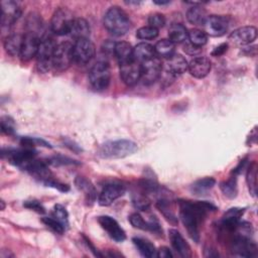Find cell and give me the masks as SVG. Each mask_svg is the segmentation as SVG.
I'll return each mask as SVG.
<instances>
[{"label": "cell", "instance_id": "6da1fadb", "mask_svg": "<svg viewBox=\"0 0 258 258\" xmlns=\"http://www.w3.org/2000/svg\"><path fill=\"white\" fill-rule=\"evenodd\" d=\"M179 218L189 237L198 243L200 241V229L209 212L216 211V207L209 202L178 201Z\"/></svg>", "mask_w": 258, "mask_h": 258}, {"label": "cell", "instance_id": "7a4b0ae2", "mask_svg": "<svg viewBox=\"0 0 258 258\" xmlns=\"http://www.w3.org/2000/svg\"><path fill=\"white\" fill-rule=\"evenodd\" d=\"M105 28L115 36L124 35L131 26V21L124 10L118 6L110 7L103 19Z\"/></svg>", "mask_w": 258, "mask_h": 258}, {"label": "cell", "instance_id": "3957f363", "mask_svg": "<svg viewBox=\"0 0 258 258\" xmlns=\"http://www.w3.org/2000/svg\"><path fill=\"white\" fill-rule=\"evenodd\" d=\"M137 150V144L127 139L107 141L101 145L98 155L102 158H123L133 154Z\"/></svg>", "mask_w": 258, "mask_h": 258}, {"label": "cell", "instance_id": "277c9868", "mask_svg": "<svg viewBox=\"0 0 258 258\" xmlns=\"http://www.w3.org/2000/svg\"><path fill=\"white\" fill-rule=\"evenodd\" d=\"M111 79L109 63L106 60H98L90 70L89 82L97 91H103L108 88Z\"/></svg>", "mask_w": 258, "mask_h": 258}, {"label": "cell", "instance_id": "5b68a950", "mask_svg": "<svg viewBox=\"0 0 258 258\" xmlns=\"http://www.w3.org/2000/svg\"><path fill=\"white\" fill-rule=\"evenodd\" d=\"M56 44L50 37H43L40 40L36 54V67L41 73H46L52 69V55Z\"/></svg>", "mask_w": 258, "mask_h": 258}, {"label": "cell", "instance_id": "8992f818", "mask_svg": "<svg viewBox=\"0 0 258 258\" xmlns=\"http://www.w3.org/2000/svg\"><path fill=\"white\" fill-rule=\"evenodd\" d=\"M74 19L75 17L73 16V13L68 8H57L52 14L50 28L52 32L57 35L69 34Z\"/></svg>", "mask_w": 258, "mask_h": 258}, {"label": "cell", "instance_id": "52a82bcc", "mask_svg": "<svg viewBox=\"0 0 258 258\" xmlns=\"http://www.w3.org/2000/svg\"><path fill=\"white\" fill-rule=\"evenodd\" d=\"M73 61V44L70 42L56 44L52 55V69L56 72L66 71Z\"/></svg>", "mask_w": 258, "mask_h": 258}, {"label": "cell", "instance_id": "ba28073f", "mask_svg": "<svg viewBox=\"0 0 258 258\" xmlns=\"http://www.w3.org/2000/svg\"><path fill=\"white\" fill-rule=\"evenodd\" d=\"M95 55V45L89 38L75 40L73 44V60L78 64L88 63Z\"/></svg>", "mask_w": 258, "mask_h": 258}, {"label": "cell", "instance_id": "9c48e42d", "mask_svg": "<svg viewBox=\"0 0 258 258\" xmlns=\"http://www.w3.org/2000/svg\"><path fill=\"white\" fill-rule=\"evenodd\" d=\"M231 252L233 255L239 257H255L257 255V247L250 237L233 234Z\"/></svg>", "mask_w": 258, "mask_h": 258}, {"label": "cell", "instance_id": "30bf717a", "mask_svg": "<svg viewBox=\"0 0 258 258\" xmlns=\"http://www.w3.org/2000/svg\"><path fill=\"white\" fill-rule=\"evenodd\" d=\"M141 67V80L144 85L154 84L161 76L162 63L158 56H154L140 63Z\"/></svg>", "mask_w": 258, "mask_h": 258}, {"label": "cell", "instance_id": "8fae6325", "mask_svg": "<svg viewBox=\"0 0 258 258\" xmlns=\"http://www.w3.org/2000/svg\"><path fill=\"white\" fill-rule=\"evenodd\" d=\"M2 155H6L10 163L25 169L27 165L35 159L36 152L33 150V148L23 147L20 149H8L7 153L2 152Z\"/></svg>", "mask_w": 258, "mask_h": 258}, {"label": "cell", "instance_id": "7c38bea8", "mask_svg": "<svg viewBox=\"0 0 258 258\" xmlns=\"http://www.w3.org/2000/svg\"><path fill=\"white\" fill-rule=\"evenodd\" d=\"M203 26L205 29L204 32L207 35L217 37V36H222L227 32L229 28V22L225 16L210 15L205 20Z\"/></svg>", "mask_w": 258, "mask_h": 258}, {"label": "cell", "instance_id": "4fadbf2b", "mask_svg": "<svg viewBox=\"0 0 258 258\" xmlns=\"http://www.w3.org/2000/svg\"><path fill=\"white\" fill-rule=\"evenodd\" d=\"M120 77L127 86H134L141 79V67L135 59L120 64Z\"/></svg>", "mask_w": 258, "mask_h": 258}, {"label": "cell", "instance_id": "5bb4252c", "mask_svg": "<svg viewBox=\"0 0 258 258\" xmlns=\"http://www.w3.org/2000/svg\"><path fill=\"white\" fill-rule=\"evenodd\" d=\"M125 186L121 183L118 182H112V183H108L104 186V188L102 189L98 202L101 206L103 207H107L112 205L117 199H119L120 197H122L125 194Z\"/></svg>", "mask_w": 258, "mask_h": 258}, {"label": "cell", "instance_id": "9a60e30c", "mask_svg": "<svg viewBox=\"0 0 258 258\" xmlns=\"http://www.w3.org/2000/svg\"><path fill=\"white\" fill-rule=\"evenodd\" d=\"M21 9L14 1L1 2V25L2 28H9L18 19Z\"/></svg>", "mask_w": 258, "mask_h": 258}, {"label": "cell", "instance_id": "2e32d148", "mask_svg": "<svg viewBox=\"0 0 258 258\" xmlns=\"http://www.w3.org/2000/svg\"><path fill=\"white\" fill-rule=\"evenodd\" d=\"M40 40L41 38H39V35L32 32H26L23 35L22 46L19 54L22 60H29L33 56H36Z\"/></svg>", "mask_w": 258, "mask_h": 258}, {"label": "cell", "instance_id": "e0dca14e", "mask_svg": "<svg viewBox=\"0 0 258 258\" xmlns=\"http://www.w3.org/2000/svg\"><path fill=\"white\" fill-rule=\"evenodd\" d=\"M101 227L108 233V235L116 242H123L126 239V234L118 222L110 216H101L98 218Z\"/></svg>", "mask_w": 258, "mask_h": 258}, {"label": "cell", "instance_id": "ac0fdd59", "mask_svg": "<svg viewBox=\"0 0 258 258\" xmlns=\"http://www.w3.org/2000/svg\"><path fill=\"white\" fill-rule=\"evenodd\" d=\"M257 36V29L255 26H242L234 30L229 39L236 45H247L253 42Z\"/></svg>", "mask_w": 258, "mask_h": 258}, {"label": "cell", "instance_id": "d6986e66", "mask_svg": "<svg viewBox=\"0 0 258 258\" xmlns=\"http://www.w3.org/2000/svg\"><path fill=\"white\" fill-rule=\"evenodd\" d=\"M211 69H212L211 60L208 57L199 56V57H195L188 62L187 71L190 73L192 77L197 79H202L208 76Z\"/></svg>", "mask_w": 258, "mask_h": 258}, {"label": "cell", "instance_id": "ffe728a7", "mask_svg": "<svg viewBox=\"0 0 258 258\" xmlns=\"http://www.w3.org/2000/svg\"><path fill=\"white\" fill-rule=\"evenodd\" d=\"M169 240L171 243L172 248L181 256L184 258L190 257L191 256V251L190 247L187 244V242L184 240V238L181 236V234L174 229L169 230L168 232Z\"/></svg>", "mask_w": 258, "mask_h": 258}, {"label": "cell", "instance_id": "44dd1931", "mask_svg": "<svg viewBox=\"0 0 258 258\" xmlns=\"http://www.w3.org/2000/svg\"><path fill=\"white\" fill-rule=\"evenodd\" d=\"M244 214V209L241 208H232L227 211L221 221V227L224 231L232 233L238 223L240 222V218Z\"/></svg>", "mask_w": 258, "mask_h": 258}, {"label": "cell", "instance_id": "7402d4cb", "mask_svg": "<svg viewBox=\"0 0 258 258\" xmlns=\"http://www.w3.org/2000/svg\"><path fill=\"white\" fill-rule=\"evenodd\" d=\"M188 69V62L186 61L185 57L181 54L174 53L172 54L167 62H166V70L171 76H177L185 73Z\"/></svg>", "mask_w": 258, "mask_h": 258}, {"label": "cell", "instance_id": "603a6c76", "mask_svg": "<svg viewBox=\"0 0 258 258\" xmlns=\"http://www.w3.org/2000/svg\"><path fill=\"white\" fill-rule=\"evenodd\" d=\"M91 32L90 25L88 21L84 18H75L72 25L69 34L75 39H82V38H89Z\"/></svg>", "mask_w": 258, "mask_h": 258}, {"label": "cell", "instance_id": "cb8c5ba5", "mask_svg": "<svg viewBox=\"0 0 258 258\" xmlns=\"http://www.w3.org/2000/svg\"><path fill=\"white\" fill-rule=\"evenodd\" d=\"M114 55L116 56L119 64L131 61L134 59L133 56V47L129 42L119 41L115 43Z\"/></svg>", "mask_w": 258, "mask_h": 258}, {"label": "cell", "instance_id": "d4e9b609", "mask_svg": "<svg viewBox=\"0 0 258 258\" xmlns=\"http://www.w3.org/2000/svg\"><path fill=\"white\" fill-rule=\"evenodd\" d=\"M155 55L156 54H155L154 46L149 43L141 42V43H138L135 47H133L134 59L140 63L154 57Z\"/></svg>", "mask_w": 258, "mask_h": 258}, {"label": "cell", "instance_id": "484cf974", "mask_svg": "<svg viewBox=\"0 0 258 258\" xmlns=\"http://www.w3.org/2000/svg\"><path fill=\"white\" fill-rule=\"evenodd\" d=\"M23 41V35L18 33L9 34L4 40V48L6 52L12 56L19 55Z\"/></svg>", "mask_w": 258, "mask_h": 258}, {"label": "cell", "instance_id": "4316f807", "mask_svg": "<svg viewBox=\"0 0 258 258\" xmlns=\"http://www.w3.org/2000/svg\"><path fill=\"white\" fill-rule=\"evenodd\" d=\"M133 244L137 248L138 252L146 258H152L156 256L157 250L155 249V246L148 240L142 239V238H133L132 239Z\"/></svg>", "mask_w": 258, "mask_h": 258}, {"label": "cell", "instance_id": "83f0119b", "mask_svg": "<svg viewBox=\"0 0 258 258\" xmlns=\"http://www.w3.org/2000/svg\"><path fill=\"white\" fill-rule=\"evenodd\" d=\"M187 30L185 26L180 23H173L168 29V37L171 42L181 43L187 39Z\"/></svg>", "mask_w": 258, "mask_h": 258}, {"label": "cell", "instance_id": "f1b7e54d", "mask_svg": "<svg viewBox=\"0 0 258 258\" xmlns=\"http://www.w3.org/2000/svg\"><path fill=\"white\" fill-rule=\"evenodd\" d=\"M208 15L206 10L200 6V4L194 5L190 7L186 12L187 20L195 25H203L205 20L207 19Z\"/></svg>", "mask_w": 258, "mask_h": 258}, {"label": "cell", "instance_id": "f546056e", "mask_svg": "<svg viewBox=\"0 0 258 258\" xmlns=\"http://www.w3.org/2000/svg\"><path fill=\"white\" fill-rule=\"evenodd\" d=\"M215 183H216L215 178H213V177H204V178L196 180L190 185V190L194 195L202 196V195H205L208 190H210L215 185Z\"/></svg>", "mask_w": 258, "mask_h": 258}, {"label": "cell", "instance_id": "4dcf8cb0", "mask_svg": "<svg viewBox=\"0 0 258 258\" xmlns=\"http://www.w3.org/2000/svg\"><path fill=\"white\" fill-rule=\"evenodd\" d=\"M175 45L169 39H161L154 45L155 54L159 57L169 58L172 54H174Z\"/></svg>", "mask_w": 258, "mask_h": 258}, {"label": "cell", "instance_id": "1f68e13d", "mask_svg": "<svg viewBox=\"0 0 258 258\" xmlns=\"http://www.w3.org/2000/svg\"><path fill=\"white\" fill-rule=\"evenodd\" d=\"M156 207L157 209L160 211V213H162V215L164 216V218L169 221L171 224H176L177 223V218L172 210V207L170 205V201L161 198L160 200H158V202L156 203Z\"/></svg>", "mask_w": 258, "mask_h": 258}, {"label": "cell", "instance_id": "d6a6232c", "mask_svg": "<svg viewBox=\"0 0 258 258\" xmlns=\"http://www.w3.org/2000/svg\"><path fill=\"white\" fill-rule=\"evenodd\" d=\"M75 182H76L77 187L84 192V195L86 196V198L89 202H93L95 200L96 190H95L94 186L92 185V183L88 179H86L83 176H78L76 178Z\"/></svg>", "mask_w": 258, "mask_h": 258}, {"label": "cell", "instance_id": "836d02e7", "mask_svg": "<svg viewBox=\"0 0 258 258\" xmlns=\"http://www.w3.org/2000/svg\"><path fill=\"white\" fill-rule=\"evenodd\" d=\"M187 38H188L189 42L192 45L201 47V48L208 41V35L203 30H200V29H197V28L196 29H191V30L188 31Z\"/></svg>", "mask_w": 258, "mask_h": 258}, {"label": "cell", "instance_id": "e575fe53", "mask_svg": "<svg viewBox=\"0 0 258 258\" xmlns=\"http://www.w3.org/2000/svg\"><path fill=\"white\" fill-rule=\"evenodd\" d=\"M132 204L139 211H147L150 208V201L144 192H133L132 194Z\"/></svg>", "mask_w": 258, "mask_h": 258}, {"label": "cell", "instance_id": "d590c367", "mask_svg": "<svg viewBox=\"0 0 258 258\" xmlns=\"http://www.w3.org/2000/svg\"><path fill=\"white\" fill-rule=\"evenodd\" d=\"M221 190L223 194L229 198V199H234L237 196V180L236 177H230L229 179L221 182L220 184Z\"/></svg>", "mask_w": 258, "mask_h": 258}, {"label": "cell", "instance_id": "8d00e7d4", "mask_svg": "<svg viewBox=\"0 0 258 258\" xmlns=\"http://www.w3.org/2000/svg\"><path fill=\"white\" fill-rule=\"evenodd\" d=\"M247 182L250 192L255 196L257 188V165L256 162H252L247 172Z\"/></svg>", "mask_w": 258, "mask_h": 258}, {"label": "cell", "instance_id": "74e56055", "mask_svg": "<svg viewBox=\"0 0 258 258\" xmlns=\"http://www.w3.org/2000/svg\"><path fill=\"white\" fill-rule=\"evenodd\" d=\"M52 217L57 220L66 229L69 226V215L68 212L66 210V208L59 204L55 205L53 207V211H52Z\"/></svg>", "mask_w": 258, "mask_h": 258}, {"label": "cell", "instance_id": "f35d334b", "mask_svg": "<svg viewBox=\"0 0 258 258\" xmlns=\"http://www.w3.org/2000/svg\"><path fill=\"white\" fill-rule=\"evenodd\" d=\"M157 35H158V29L149 25L140 27L136 32V36L143 40L154 39L155 37H157Z\"/></svg>", "mask_w": 258, "mask_h": 258}, {"label": "cell", "instance_id": "ab89813d", "mask_svg": "<svg viewBox=\"0 0 258 258\" xmlns=\"http://www.w3.org/2000/svg\"><path fill=\"white\" fill-rule=\"evenodd\" d=\"M42 223L57 234H62L66 230V228L57 220H55L53 217H44V218H42Z\"/></svg>", "mask_w": 258, "mask_h": 258}, {"label": "cell", "instance_id": "60d3db41", "mask_svg": "<svg viewBox=\"0 0 258 258\" xmlns=\"http://www.w3.org/2000/svg\"><path fill=\"white\" fill-rule=\"evenodd\" d=\"M129 221L134 228H137L140 230H148L147 222H145L144 219L138 213H134V214L130 215Z\"/></svg>", "mask_w": 258, "mask_h": 258}, {"label": "cell", "instance_id": "b9f144b4", "mask_svg": "<svg viewBox=\"0 0 258 258\" xmlns=\"http://www.w3.org/2000/svg\"><path fill=\"white\" fill-rule=\"evenodd\" d=\"M149 26H152L156 29L163 27L165 24V17L160 13H153L148 17Z\"/></svg>", "mask_w": 258, "mask_h": 258}, {"label": "cell", "instance_id": "7bdbcfd3", "mask_svg": "<svg viewBox=\"0 0 258 258\" xmlns=\"http://www.w3.org/2000/svg\"><path fill=\"white\" fill-rule=\"evenodd\" d=\"M1 129L4 133L6 134H13L15 131V124L13 122V120L8 117V116H4L1 118Z\"/></svg>", "mask_w": 258, "mask_h": 258}, {"label": "cell", "instance_id": "ee69618b", "mask_svg": "<svg viewBox=\"0 0 258 258\" xmlns=\"http://www.w3.org/2000/svg\"><path fill=\"white\" fill-rule=\"evenodd\" d=\"M24 207L29 210H33L39 214H43L45 212L44 207L37 201H27L24 203Z\"/></svg>", "mask_w": 258, "mask_h": 258}, {"label": "cell", "instance_id": "f6af8a7d", "mask_svg": "<svg viewBox=\"0 0 258 258\" xmlns=\"http://www.w3.org/2000/svg\"><path fill=\"white\" fill-rule=\"evenodd\" d=\"M147 225H148V231L162 235V230H161V227H160L159 222L156 219V217H154V216L151 217L150 220L147 222Z\"/></svg>", "mask_w": 258, "mask_h": 258}, {"label": "cell", "instance_id": "bcb514c9", "mask_svg": "<svg viewBox=\"0 0 258 258\" xmlns=\"http://www.w3.org/2000/svg\"><path fill=\"white\" fill-rule=\"evenodd\" d=\"M44 184L49 185V186H52V187H54V188H57V189L60 190V191H68V190L70 189V187H69L67 184H63V183H61V182H59V181L53 179L52 177L49 178V179H47V180L44 182Z\"/></svg>", "mask_w": 258, "mask_h": 258}, {"label": "cell", "instance_id": "7dc6e473", "mask_svg": "<svg viewBox=\"0 0 258 258\" xmlns=\"http://www.w3.org/2000/svg\"><path fill=\"white\" fill-rule=\"evenodd\" d=\"M228 49V43H221L220 45H218L213 51H212V55L214 56H220L222 54H224Z\"/></svg>", "mask_w": 258, "mask_h": 258}, {"label": "cell", "instance_id": "c3c4849f", "mask_svg": "<svg viewBox=\"0 0 258 258\" xmlns=\"http://www.w3.org/2000/svg\"><path fill=\"white\" fill-rule=\"evenodd\" d=\"M184 51L186 52V53H188V54H191V55H194V54H198L201 50H202V48L201 47H198V46H195V45H192L190 42H187L185 45H184Z\"/></svg>", "mask_w": 258, "mask_h": 258}, {"label": "cell", "instance_id": "681fc988", "mask_svg": "<svg viewBox=\"0 0 258 258\" xmlns=\"http://www.w3.org/2000/svg\"><path fill=\"white\" fill-rule=\"evenodd\" d=\"M156 256L159 258H169V257H172V253L169 250V248L161 247V248H159V250H157Z\"/></svg>", "mask_w": 258, "mask_h": 258}, {"label": "cell", "instance_id": "f907efd6", "mask_svg": "<svg viewBox=\"0 0 258 258\" xmlns=\"http://www.w3.org/2000/svg\"><path fill=\"white\" fill-rule=\"evenodd\" d=\"M154 3L158 5H164V4H168L169 1H154Z\"/></svg>", "mask_w": 258, "mask_h": 258}, {"label": "cell", "instance_id": "816d5d0a", "mask_svg": "<svg viewBox=\"0 0 258 258\" xmlns=\"http://www.w3.org/2000/svg\"><path fill=\"white\" fill-rule=\"evenodd\" d=\"M0 203H1V210H4V208H5V204H4V201H1Z\"/></svg>", "mask_w": 258, "mask_h": 258}]
</instances>
